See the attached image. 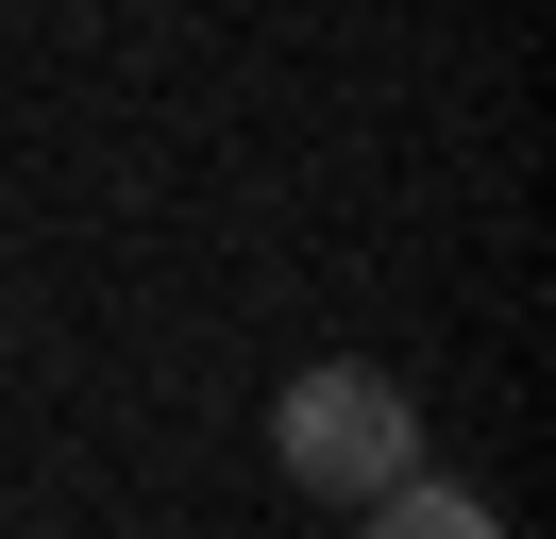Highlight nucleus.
I'll list each match as a JSON object with an SVG mask.
<instances>
[{
  "mask_svg": "<svg viewBox=\"0 0 556 539\" xmlns=\"http://www.w3.org/2000/svg\"><path fill=\"white\" fill-rule=\"evenodd\" d=\"M270 455H287V489H304V505H371L388 472H421V404L388 388L371 354H320V371H287Z\"/></svg>",
  "mask_w": 556,
  "mask_h": 539,
  "instance_id": "obj_1",
  "label": "nucleus"
},
{
  "mask_svg": "<svg viewBox=\"0 0 556 539\" xmlns=\"http://www.w3.org/2000/svg\"><path fill=\"white\" fill-rule=\"evenodd\" d=\"M354 523H388V539H489V489H439V472H388Z\"/></svg>",
  "mask_w": 556,
  "mask_h": 539,
  "instance_id": "obj_2",
  "label": "nucleus"
}]
</instances>
